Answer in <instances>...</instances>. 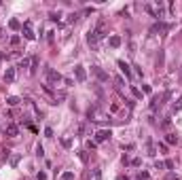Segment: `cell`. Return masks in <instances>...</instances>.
Wrapping results in <instances>:
<instances>
[{"label":"cell","mask_w":182,"mask_h":180,"mask_svg":"<svg viewBox=\"0 0 182 180\" xmlns=\"http://www.w3.org/2000/svg\"><path fill=\"white\" fill-rule=\"evenodd\" d=\"M140 163H142V159H140V157H136V159H131V165H134V168H138Z\"/></svg>","instance_id":"f1b7e54d"},{"label":"cell","mask_w":182,"mask_h":180,"mask_svg":"<svg viewBox=\"0 0 182 180\" xmlns=\"http://www.w3.org/2000/svg\"><path fill=\"white\" fill-rule=\"evenodd\" d=\"M170 30H172V26H170V23H163V21H159V23H155V26L150 28V34H152V36H155L157 32L165 34V32H170Z\"/></svg>","instance_id":"3957f363"},{"label":"cell","mask_w":182,"mask_h":180,"mask_svg":"<svg viewBox=\"0 0 182 180\" xmlns=\"http://www.w3.org/2000/svg\"><path fill=\"white\" fill-rule=\"evenodd\" d=\"M4 81H6V83H13V81H15V68H6V72H4Z\"/></svg>","instance_id":"8fae6325"},{"label":"cell","mask_w":182,"mask_h":180,"mask_svg":"<svg viewBox=\"0 0 182 180\" xmlns=\"http://www.w3.org/2000/svg\"><path fill=\"white\" fill-rule=\"evenodd\" d=\"M165 180H178V176H176V174H174V172H170V174H167V176H165Z\"/></svg>","instance_id":"f546056e"},{"label":"cell","mask_w":182,"mask_h":180,"mask_svg":"<svg viewBox=\"0 0 182 180\" xmlns=\"http://www.w3.org/2000/svg\"><path fill=\"white\" fill-rule=\"evenodd\" d=\"M79 159H81V161H83V163H85V161H87V155H85V150H81V153H79Z\"/></svg>","instance_id":"d6a6232c"},{"label":"cell","mask_w":182,"mask_h":180,"mask_svg":"<svg viewBox=\"0 0 182 180\" xmlns=\"http://www.w3.org/2000/svg\"><path fill=\"white\" fill-rule=\"evenodd\" d=\"M121 43H123V41H121V36H110V38H108V45L112 47V49H119Z\"/></svg>","instance_id":"30bf717a"},{"label":"cell","mask_w":182,"mask_h":180,"mask_svg":"<svg viewBox=\"0 0 182 180\" xmlns=\"http://www.w3.org/2000/svg\"><path fill=\"white\" fill-rule=\"evenodd\" d=\"M117 66L121 68V72H123L127 79H131V76H134V72H131V66H129V64H125L123 59H119V62H117Z\"/></svg>","instance_id":"8992f818"},{"label":"cell","mask_w":182,"mask_h":180,"mask_svg":"<svg viewBox=\"0 0 182 180\" xmlns=\"http://www.w3.org/2000/svg\"><path fill=\"white\" fill-rule=\"evenodd\" d=\"M74 76H76L79 83H85V81H87V72H85V68H83V66H74Z\"/></svg>","instance_id":"52a82bcc"},{"label":"cell","mask_w":182,"mask_h":180,"mask_svg":"<svg viewBox=\"0 0 182 180\" xmlns=\"http://www.w3.org/2000/svg\"><path fill=\"white\" fill-rule=\"evenodd\" d=\"M36 155H38V157H43V155H45V148H43V146H40V144H38V146H36Z\"/></svg>","instance_id":"4316f807"},{"label":"cell","mask_w":182,"mask_h":180,"mask_svg":"<svg viewBox=\"0 0 182 180\" xmlns=\"http://www.w3.org/2000/svg\"><path fill=\"white\" fill-rule=\"evenodd\" d=\"M146 155H148V157H155V155H157V150H155V144H152L150 140L146 142Z\"/></svg>","instance_id":"7c38bea8"},{"label":"cell","mask_w":182,"mask_h":180,"mask_svg":"<svg viewBox=\"0 0 182 180\" xmlns=\"http://www.w3.org/2000/svg\"><path fill=\"white\" fill-rule=\"evenodd\" d=\"M165 142L174 146V144H178V136H176V134H167V136H165Z\"/></svg>","instance_id":"5bb4252c"},{"label":"cell","mask_w":182,"mask_h":180,"mask_svg":"<svg viewBox=\"0 0 182 180\" xmlns=\"http://www.w3.org/2000/svg\"><path fill=\"white\" fill-rule=\"evenodd\" d=\"M59 17H61L59 13H51V15H49V19H51V21H59Z\"/></svg>","instance_id":"cb8c5ba5"},{"label":"cell","mask_w":182,"mask_h":180,"mask_svg":"<svg viewBox=\"0 0 182 180\" xmlns=\"http://www.w3.org/2000/svg\"><path fill=\"white\" fill-rule=\"evenodd\" d=\"M17 163H19V155H15V157H13V159H11V165H13V168H15V165H17Z\"/></svg>","instance_id":"836d02e7"},{"label":"cell","mask_w":182,"mask_h":180,"mask_svg":"<svg viewBox=\"0 0 182 180\" xmlns=\"http://www.w3.org/2000/svg\"><path fill=\"white\" fill-rule=\"evenodd\" d=\"M19 102H21V100H19L17 95H11V97H6V104H9V106H17Z\"/></svg>","instance_id":"9a60e30c"},{"label":"cell","mask_w":182,"mask_h":180,"mask_svg":"<svg viewBox=\"0 0 182 180\" xmlns=\"http://www.w3.org/2000/svg\"><path fill=\"white\" fill-rule=\"evenodd\" d=\"M131 93H134V97H136V100H142V91L138 89L136 85H131Z\"/></svg>","instance_id":"ac0fdd59"},{"label":"cell","mask_w":182,"mask_h":180,"mask_svg":"<svg viewBox=\"0 0 182 180\" xmlns=\"http://www.w3.org/2000/svg\"><path fill=\"white\" fill-rule=\"evenodd\" d=\"M163 168H165L163 161H155V170H163Z\"/></svg>","instance_id":"83f0119b"},{"label":"cell","mask_w":182,"mask_h":180,"mask_svg":"<svg viewBox=\"0 0 182 180\" xmlns=\"http://www.w3.org/2000/svg\"><path fill=\"white\" fill-rule=\"evenodd\" d=\"M110 136H112V132H110V129H100V132L95 134V144H102V142L110 140Z\"/></svg>","instance_id":"5b68a950"},{"label":"cell","mask_w":182,"mask_h":180,"mask_svg":"<svg viewBox=\"0 0 182 180\" xmlns=\"http://www.w3.org/2000/svg\"><path fill=\"white\" fill-rule=\"evenodd\" d=\"M61 146H64V148H70V146H72V140H70V138H61Z\"/></svg>","instance_id":"7402d4cb"},{"label":"cell","mask_w":182,"mask_h":180,"mask_svg":"<svg viewBox=\"0 0 182 180\" xmlns=\"http://www.w3.org/2000/svg\"><path fill=\"white\" fill-rule=\"evenodd\" d=\"M30 64H32V59H28V57H26V59H21V62H19V66H17V68H28Z\"/></svg>","instance_id":"44dd1931"},{"label":"cell","mask_w":182,"mask_h":180,"mask_svg":"<svg viewBox=\"0 0 182 180\" xmlns=\"http://www.w3.org/2000/svg\"><path fill=\"white\" fill-rule=\"evenodd\" d=\"M93 74H95V76H97L102 83H104V81H108V74H106V72H104L100 66H93Z\"/></svg>","instance_id":"9c48e42d"},{"label":"cell","mask_w":182,"mask_h":180,"mask_svg":"<svg viewBox=\"0 0 182 180\" xmlns=\"http://www.w3.org/2000/svg\"><path fill=\"white\" fill-rule=\"evenodd\" d=\"M9 28H11V30H19V28H21V23H19L17 19H11V21H9Z\"/></svg>","instance_id":"2e32d148"},{"label":"cell","mask_w":182,"mask_h":180,"mask_svg":"<svg viewBox=\"0 0 182 180\" xmlns=\"http://www.w3.org/2000/svg\"><path fill=\"white\" fill-rule=\"evenodd\" d=\"M61 180H74V172H64L61 174Z\"/></svg>","instance_id":"ffe728a7"},{"label":"cell","mask_w":182,"mask_h":180,"mask_svg":"<svg viewBox=\"0 0 182 180\" xmlns=\"http://www.w3.org/2000/svg\"><path fill=\"white\" fill-rule=\"evenodd\" d=\"M61 81H64V76H61L57 70L47 68V83H49V85H57V83H61Z\"/></svg>","instance_id":"7a4b0ae2"},{"label":"cell","mask_w":182,"mask_h":180,"mask_svg":"<svg viewBox=\"0 0 182 180\" xmlns=\"http://www.w3.org/2000/svg\"><path fill=\"white\" fill-rule=\"evenodd\" d=\"M21 32H23V36H26L28 41H34V38H36V34H34V30H32V21H30V19L21 26Z\"/></svg>","instance_id":"277c9868"},{"label":"cell","mask_w":182,"mask_h":180,"mask_svg":"<svg viewBox=\"0 0 182 180\" xmlns=\"http://www.w3.org/2000/svg\"><path fill=\"white\" fill-rule=\"evenodd\" d=\"M19 41H21L19 36H11V45H19Z\"/></svg>","instance_id":"1f68e13d"},{"label":"cell","mask_w":182,"mask_h":180,"mask_svg":"<svg viewBox=\"0 0 182 180\" xmlns=\"http://www.w3.org/2000/svg\"><path fill=\"white\" fill-rule=\"evenodd\" d=\"M36 178H38V180H47V174H45V172H38V176H36Z\"/></svg>","instance_id":"8d00e7d4"},{"label":"cell","mask_w":182,"mask_h":180,"mask_svg":"<svg viewBox=\"0 0 182 180\" xmlns=\"http://www.w3.org/2000/svg\"><path fill=\"white\" fill-rule=\"evenodd\" d=\"M157 66H163V51H159V57H157Z\"/></svg>","instance_id":"484cf974"},{"label":"cell","mask_w":182,"mask_h":180,"mask_svg":"<svg viewBox=\"0 0 182 180\" xmlns=\"http://www.w3.org/2000/svg\"><path fill=\"white\" fill-rule=\"evenodd\" d=\"M76 19H79V15H76V13H72V15H70V17H68V21H70V23H74V21H76Z\"/></svg>","instance_id":"4dcf8cb0"},{"label":"cell","mask_w":182,"mask_h":180,"mask_svg":"<svg viewBox=\"0 0 182 180\" xmlns=\"http://www.w3.org/2000/svg\"><path fill=\"white\" fill-rule=\"evenodd\" d=\"M148 178H150L148 172H140V174H138V180H148Z\"/></svg>","instance_id":"603a6c76"},{"label":"cell","mask_w":182,"mask_h":180,"mask_svg":"<svg viewBox=\"0 0 182 180\" xmlns=\"http://www.w3.org/2000/svg\"><path fill=\"white\" fill-rule=\"evenodd\" d=\"M4 134L9 136V138H17V136H19V127H17L15 123H9V125L4 127Z\"/></svg>","instance_id":"ba28073f"},{"label":"cell","mask_w":182,"mask_h":180,"mask_svg":"<svg viewBox=\"0 0 182 180\" xmlns=\"http://www.w3.org/2000/svg\"><path fill=\"white\" fill-rule=\"evenodd\" d=\"M45 136L47 138H53V129L51 127H45Z\"/></svg>","instance_id":"e575fe53"},{"label":"cell","mask_w":182,"mask_h":180,"mask_svg":"<svg viewBox=\"0 0 182 180\" xmlns=\"http://www.w3.org/2000/svg\"><path fill=\"white\" fill-rule=\"evenodd\" d=\"M163 163H165V168H167V170H170V172H172V170H174V161H172V159H167V161H163Z\"/></svg>","instance_id":"d4e9b609"},{"label":"cell","mask_w":182,"mask_h":180,"mask_svg":"<svg viewBox=\"0 0 182 180\" xmlns=\"http://www.w3.org/2000/svg\"><path fill=\"white\" fill-rule=\"evenodd\" d=\"M30 66H32V68H30V72L34 74V72H36V68H38V57H32V64H30Z\"/></svg>","instance_id":"d6986e66"},{"label":"cell","mask_w":182,"mask_h":180,"mask_svg":"<svg viewBox=\"0 0 182 180\" xmlns=\"http://www.w3.org/2000/svg\"><path fill=\"white\" fill-rule=\"evenodd\" d=\"M142 91H144V93H150L152 89H150V85H142Z\"/></svg>","instance_id":"d590c367"},{"label":"cell","mask_w":182,"mask_h":180,"mask_svg":"<svg viewBox=\"0 0 182 180\" xmlns=\"http://www.w3.org/2000/svg\"><path fill=\"white\" fill-rule=\"evenodd\" d=\"M89 180H102V170H91V174H89Z\"/></svg>","instance_id":"4fadbf2b"},{"label":"cell","mask_w":182,"mask_h":180,"mask_svg":"<svg viewBox=\"0 0 182 180\" xmlns=\"http://www.w3.org/2000/svg\"><path fill=\"white\" fill-rule=\"evenodd\" d=\"M104 36H106V34H104V30H102V23H100L95 30H91L89 34H87V43H89V45H95V43H97L100 38H104Z\"/></svg>","instance_id":"6da1fadb"},{"label":"cell","mask_w":182,"mask_h":180,"mask_svg":"<svg viewBox=\"0 0 182 180\" xmlns=\"http://www.w3.org/2000/svg\"><path fill=\"white\" fill-rule=\"evenodd\" d=\"M180 110H182V93L178 97V102H174V112H180Z\"/></svg>","instance_id":"e0dca14e"}]
</instances>
